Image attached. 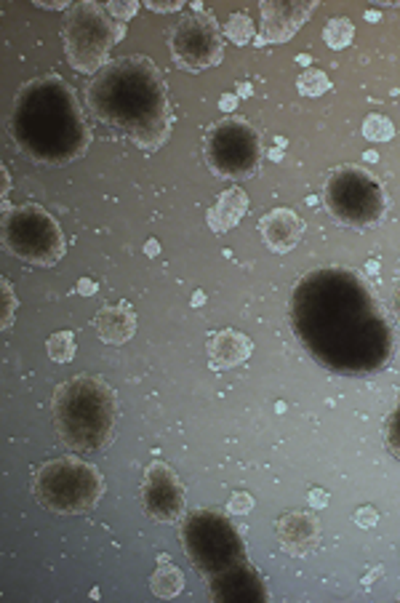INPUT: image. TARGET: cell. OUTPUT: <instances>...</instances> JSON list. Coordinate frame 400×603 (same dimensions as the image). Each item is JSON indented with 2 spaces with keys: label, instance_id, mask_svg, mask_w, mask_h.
<instances>
[{
  "label": "cell",
  "instance_id": "obj_30",
  "mask_svg": "<svg viewBox=\"0 0 400 603\" xmlns=\"http://www.w3.org/2000/svg\"><path fill=\"white\" fill-rule=\"evenodd\" d=\"M145 9H150L155 14H171V12H182L184 4H182V0H169V4H161V0H147Z\"/></svg>",
  "mask_w": 400,
  "mask_h": 603
},
{
  "label": "cell",
  "instance_id": "obj_22",
  "mask_svg": "<svg viewBox=\"0 0 400 603\" xmlns=\"http://www.w3.org/2000/svg\"><path fill=\"white\" fill-rule=\"evenodd\" d=\"M46 353L54 364H70L75 358V334L57 332L46 340Z\"/></svg>",
  "mask_w": 400,
  "mask_h": 603
},
{
  "label": "cell",
  "instance_id": "obj_41",
  "mask_svg": "<svg viewBox=\"0 0 400 603\" xmlns=\"http://www.w3.org/2000/svg\"><path fill=\"white\" fill-rule=\"evenodd\" d=\"M376 576H381V566H379V568H373V571H371V574H368V576L363 579V584H371V582H373Z\"/></svg>",
  "mask_w": 400,
  "mask_h": 603
},
{
  "label": "cell",
  "instance_id": "obj_18",
  "mask_svg": "<svg viewBox=\"0 0 400 603\" xmlns=\"http://www.w3.org/2000/svg\"><path fill=\"white\" fill-rule=\"evenodd\" d=\"M246 211H248V195H246V190L243 187H227L224 192H219L216 203L208 208L206 222H208V227L216 235H222V232L235 230L243 222Z\"/></svg>",
  "mask_w": 400,
  "mask_h": 603
},
{
  "label": "cell",
  "instance_id": "obj_29",
  "mask_svg": "<svg viewBox=\"0 0 400 603\" xmlns=\"http://www.w3.org/2000/svg\"><path fill=\"white\" fill-rule=\"evenodd\" d=\"M352 521H355L360 529H373V526L379 523V510H376V507H371V505H363V507H357V510H355Z\"/></svg>",
  "mask_w": 400,
  "mask_h": 603
},
{
  "label": "cell",
  "instance_id": "obj_38",
  "mask_svg": "<svg viewBox=\"0 0 400 603\" xmlns=\"http://www.w3.org/2000/svg\"><path fill=\"white\" fill-rule=\"evenodd\" d=\"M0 171H4V200H9V192H12V174H9L6 166L0 168Z\"/></svg>",
  "mask_w": 400,
  "mask_h": 603
},
{
  "label": "cell",
  "instance_id": "obj_40",
  "mask_svg": "<svg viewBox=\"0 0 400 603\" xmlns=\"http://www.w3.org/2000/svg\"><path fill=\"white\" fill-rule=\"evenodd\" d=\"M296 65L310 67V65H312V57H310V54H299V57H296Z\"/></svg>",
  "mask_w": 400,
  "mask_h": 603
},
{
  "label": "cell",
  "instance_id": "obj_15",
  "mask_svg": "<svg viewBox=\"0 0 400 603\" xmlns=\"http://www.w3.org/2000/svg\"><path fill=\"white\" fill-rule=\"evenodd\" d=\"M256 230L262 243L272 254H288L299 246L304 235V219L291 208H272L259 219Z\"/></svg>",
  "mask_w": 400,
  "mask_h": 603
},
{
  "label": "cell",
  "instance_id": "obj_31",
  "mask_svg": "<svg viewBox=\"0 0 400 603\" xmlns=\"http://www.w3.org/2000/svg\"><path fill=\"white\" fill-rule=\"evenodd\" d=\"M307 502H310L312 510H323V507H328V491L320 489V486H315V489H310Z\"/></svg>",
  "mask_w": 400,
  "mask_h": 603
},
{
  "label": "cell",
  "instance_id": "obj_19",
  "mask_svg": "<svg viewBox=\"0 0 400 603\" xmlns=\"http://www.w3.org/2000/svg\"><path fill=\"white\" fill-rule=\"evenodd\" d=\"M184 590V574L169 560H158V568L150 576V592L161 600H171Z\"/></svg>",
  "mask_w": 400,
  "mask_h": 603
},
{
  "label": "cell",
  "instance_id": "obj_42",
  "mask_svg": "<svg viewBox=\"0 0 400 603\" xmlns=\"http://www.w3.org/2000/svg\"><path fill=\"white\" fill-rule=\"evenodd\" d=\"M270 158H272V161H283V147H275V150H270Z\"/></svg>",
  "mask_w": 400,
  "mask_h": 603
},
{
  "label": "cell",
  "instance_id": "obj_37",
  "mask_svg": "<svg viewBox=\"0 0 400 603\" xmlns=\"http://www.w3.org/2000/svg\"><path fill=\"white\" fill-rule=\"evenodd\" d=\"M235 89H238V97H240V99H246V97H251V94H254V86H251L248 81H240Z\"/></svg>",
  "mask_w": 400,
  "mask_h": 603
},
{
  "label": "cell",
  "instance_id": "obj_35",
  "mask_svg": "<svg viewBox=\"0 0 400 603\" xmlns=\"http://www.w3.org/2000/svg\"><path fill=\"white\" fill-rule=\"evenodd\" d=\"M389 305H392V316H395V321H397V326H400V283H397V286L392 288Z\"/></svg>",
  "mask_w": 400,
  "mask_h": 603
},
{
  "label": "cell",
  "instance_id": "obj_12",
  "mask_svg": "<svg viewBox=\"0 0 400 603\" xmlns=\"http://www.w3.org/2000/svg\"><path fill=\"white\" fill-rule=\"evenodd\" d=\"M318 4H272V0H262V33L256 35V46H270V43H286L291 41L304 22L312 17Z\"/></svg>",
  "mask_w": 400,
  "mask_h": 603
},
{
  "label": "cell",
  "instance_id": "obj_17",
  "mask_svg": "<svg viewBox=\"0 0 400 603\" xmlns=\"http://www.w3.org/2000/svg\"><path fill=\"white\" fill-rule=\"evenodd\" d=\"M94 329L97 337L105 345H126L137 334V313L129 302H118V305H107L94 316Z\"/></svg>",
  "mask_w": 400,
  "mask_h": 603
},
{
  "label": "cell",
  "instance_id": "obj_43",
  "mask_svg": "<svg viewBox=\"0 0 400 603\" xmlns=\"http://www.w3.org/2000/svg\"><path fill=\"white\" fill-rule=\"evenodd\" d=\"M365 270H368L371 275H376V272H379V262H376V259H371V262L365 264Z\"/></svg>",
  "mask_w": 400,
  "mask_h": 603
},
{
  "label": "cell",
  "instance_id": "obj_13",
  "mask_svg": "<svg viewBox=\"0 0 400 603\" xmlns=\"http://www.w3.org/2000/svg\"><path fill=\"white\" fill-rule=\"evenodd\" d=\"M208 598L211 600H267L270 590L259 576V571L248 566V560H243L230 571L208 579Z\"/></svg>",
  "mask_w": 400,
  "mask_h": 603
},
{
  "label": "cell",
  "instance_id": "obj_26",
  "mask_svg": "<svg viewBox=\"0 0 400 603\" xmlns=\"http://www.w3.org/2000/svg\"><path fill=\"white\" fill-rule=\"evenodd\" d=\"M139 0H110V4L105 6L107 9V14L115 20V22H121V25H126L131 17H137V12H139Z\"/></svg>",
  "mask_w": 400,
  "mask_h": 603
},
{
  "label": "cell",
  "instance_id": "obj_10",
  "mask_svg": "<svg viewBox=\"0 0 400 603\" xmlns=\"http://www.w3.org/2000/svg\"><path fill=\"white\" fill-rule=\"evenodd\" d=\"M169 46H171L174 65L184 73L211 70L224 57L222 33L211 12L182 17L169 35Z\"/></svg>",
  "mask_w": 400,
  "mask_h": 603
},
{
  "label": "cell",
  "instance_id": "obj_24",
  "mask_svg": "<svg viewBox=\"0 0 400 603\" xmlns=\"http://www.w3.org/2000/svg\"><path fill=\"white\" fill-rule=\"evenodd\" d=\"M363 137L368 139V142H389L392 137H395V126H392V121L387 118V115H379V113H371V115H365V121H363Z\"/></svg>",
  "mask_w": 400,
  "mask_h": 603
},
{
  "label": "cell",
  "instance_id": "obj_36",
  "mask_svg": "<svg viewBox=\"0 0 400 603\" xmlns=\"http://www.w3.org/2000/svg\"><path fill=\"white\" fill-rule=\"evenodd\" d=\"M161 254V243L155 240V238H150L147 243H145V256H150V259H155Z\"/></svg>",
  "mask_w": 400,
  "mask_h": 603
},
{
  "label": "cell",
  "instance_id": "obj_39",
  "mask_svg": "<svg viewBox=\"0 0 400 603\" xmlns=\"http://www.w3.org/2000/svg\"><path fill=\"white\" fill-rule=\"evenodd\" d=\"M203 302H206V291H195L192 294V308H200Z\"/></svg>",
  "mask_w": 400,
  "mask_h": 603
},
{
  "label": "cell",
  "instance_id": "obj_8",
  "mask_svg": "<svg viewBox=\"0 0 400 603\" xmlns=\"http://www.w3.org/2000/svg\"><path fill=\"white\" fill-rule=\"evenodd\" d=\"M62 43L67 62L75 73L97 75L105 65H110V51L121 43L118 41V22L107 14L102 4L94 0H81L65 17Z\"/></svg>",
  "mask_w": 400,
  "mask_h": 603
},
{
  "label": "cell",
  "instance_id": "obj_5",
  "mask_svg": "<svg viewBox=\"0 0 400 603\" xmlns=\"http://www.w3.org/2000/svg\"><path fill=\"white\" fill-rule=\"evenodd\" d=\"M4 248L33 267H54L67 254L62 224L38 203L4 200Z\"/></svg>",
  "mask_w": 400,
  "mask_h": 603
},
{
  "label": "cell",
  "instance_id": "obj_3",
  "mask_svg": "<svg viewBox=\"0 0 400 603\" xmlns=\"http://www.w3.org/2000/svg\"><path fill=\"white\" fill-rule=\"evenodd\" d=\"M51 417L59 441L78 454L105 451L118 427V395L107 380L78 374L65 380L51 395Z\"/></svg>",
  "mask_w": 400,
  "mask_h": 603
},
{
  "label": "cell",
  "instance_id": "obj_23",
  "mask_svg": "<svg viewBox=\"0 0 400 603\" xmlns=\"http://www.w3.org/2000/svg\"><path fill=\"white\" fill-rule=\"evenodd\" d=\"M296 89H299L302 97H323V94L331 91V78H328L323 70L310 67V70H304V73L296 78Z\"/></svg>",
  "mask_w": 400,
  "mask_h": 603
},
{
  "label": "cell",
  "instance_id": "obj_9",
  "mask_svg": "<svg viewBox=\"0 0 400 603\" xmlns=\"http://www.w3.org/2000/svg\"><path fill=\"white\" fill-rule=\"evenodd\" d=\"M203 158L219 179H251L262 168V137L246 118L227 115L208 126Z\"/></svg>",
  "mask_w": 400,
  "mask_h": 603
},
{
  "label": "cell",
  "instance_id": "obj_34",
  "mask_svg": "<svg viewBox=\"0 0 400 603\" xmlns=\"http://www.w3.org/2000/svg\"><path fill=\"white\" fill-rule=\"evenodd\" d=\"M238 99H240L238 94H230V91H227V94H222V97H219V110L232 113V110L238 107Z\"/></svg>",
  "mask_w": 400,
  "mask_h": 603
},
{
  "label": "cell",
  "instance_id": "obj_33",
  "mask_svg": "<svg viewBox=\"0 0 400 603\" xmlns=\"http://www.w3.org/2000/svg\"><path fill=\"white\" fill-rule=\"evenodd\" d=\"M38 9H49V12H70L73 6L67 4V0H38L35 4Z\"/></svg>",
  "mask_w": 400,
  "mask_h": 603
},
{
  "label": "cell",
  "instance_id": "obj_2",
  "mask_svg": "<svg viewBox=\"0 0 400 603\" xmlns=\"http://www.w3.org/2000/svg\"><path fill=\"white\" fill-rule=\"evenodd\" d=\"M9 137L25 158L41 166H67L83 158L91 145L78 94L59 75L35 78L17 91Z\"/></svg>",
  "mask_w": 400,
  "mask_h": 603
},
{
  "label": "cell",
  "instance_id": "obj_28",
  "mask_svg": "<svg viewBox=\"0 0 400 603\" xmlns=\"http://www.w3.org/2000/svg\"><path fill=\"white\" fill-rule=\"evenodd\" d=\"M254 497L248 494V491H235L232 497H230V502H227V513L230 515H248L251 510H254Z\"/></svg>",
  "mask_w": 400,
  "mask_h": 603
},
{
  "label": "cell",
  "instance_id": "obj_11",
  "mask_svg": "<svg viewBox=\"0 0 400 603\" xmlns=\"http://www.w3.org/2000/svg\"><path fill=\"white\" fill-rule=\"evenodd\" d=\"M142 507L155 523H179L187 515L184 483L166 462H150L142 481Z\"/></svg>",
  "mask_w": 400,
  "mask_h": 603
},
{
  "label": "cell",
  "instance_id": "obj_6",
  "mask_svg": "<svg viewBox=\"0 0 400 603\" xmlns=\"http://www.w3.org/2000/svg\"><path fill=\"white\" fill-rule=\"evenodd\" d=\"M323 203L333 216V222L352 230H365L379 224L389 206L384 184L368 168H360L352 163L339 166L325 176Z\"/></svg>",
  "mask_w": 400,
  "mask_h": 603
},
{
  "label": "cell",
  "instance_id": "obj_25",
  "mask_svg": "<svg viewBox=\"0 0 400 603\" xmlns=\"http://www.w3.org/2000/svg\"><path fill=\"white\" fill-rule=\"evenodd\" d=\"M384 443H387L389 454L395 459H400V403H397V409L389 414V419L384 425Z\"/></svg>",
  "mask_w": 400,
  "mask_h": 603
},
{
  "label": "cell",
  "instance_id": "obj_7",
  "mask_svg": "<svg viewBox=\"0 0 400 603\" xmlns=\"http://www.w3.org/2000/svg\"><path fill=\"white\" fill-rule=\"evenodd\" d=\"M179 539L182 550L206 579H214L246 560V544L238 529L216 510H195L184 515Z\"/></svg>",
  "mask_w": 400,
  "mask_h": 603
},
{
  "label": "cell",
  "instance_id": "obj_1",
  "mask_svg": "<svg viewBox=\"0 0 400 603\" xmlns=\"http://www.w3.org/2000/svg\"><path fill=\"white\" fill-rule=\"evenodd\" d=\"M86 110L139 150H161L174 126L169 83L145 54L118 57L86 83Z\"/></svg>",
  "mask_w": 400,
  "mask_h": 603
},
{
  "label": "cell",
  "instance_id": "obj_21",
  "mask_svg": "<svg viewBox=\"0 0 400 603\" xmlns=\"http://www.w3.org/2000/svg\"><path fill=\"white\" fill-rule=\"evenodd\" d=\"M224 35L235 46H248L251 41H256V27H254V22H251L248 14L235 12V14H230L227 25H224Z\"/></svg>",
  "mask_w": 400,
  "mask_h": 603
},
{
  "label": "cell",
  "instance_id": "obj_14",
  "mask_svg": "<svg viewBox=\"0 0 400 603\" xmlns=\"http://www.w3.org/2000/svg\"><path fill=\"white\" fill-rule=\"evenodd\" d=\"M275 534H278L283 552H288L294 558H307L320 544V521H318V515H312L307 510H291L278 518Z\"/></svg>",
  "mask_w": 400,
  "mask_h": 603
},
{
  "label": "cell",
  "instance_id": "obj_27",
  "mask_svg": "<svg viewBox=\"0 0 400 603\" xmlns=\"http://www.w3.org/2000/svg\"><path fill=\"white\" fill-rule=\"evenodd\" d=\"M0 291H4V332L12 326V321H14V310H17V294H14V286H12V280H6L4 278V283H0Z\"/></svg>",
  "mask_w": 400,
  "mask_h": 603
},
{
  "label": "cell",
  "instance_id": "obj_44",
  "mask_svg": "<svg viewBox=\"0 0 400 603\" xmlns=\"http://www.w3.org/2000/svg\"><path fill=\"white\" fill-rule=\"evenodd\" d=\"M365 20H368V22H376V20H379V12H365Z\"/></svg>",
  "mask_w": 400,
  "mask_h": 603
},
{
  "label": "cell",
  "instance_id": "obj_20",
  "mask_svg": "<svg viewBox=\"0 0 400 603\" xmlns=\"http://www.w3.org/2000/svg\"><path fill=\"white\" fill-rule=\"evenodd\" d=\"M355 38V25L347 20V17H336V20H328V25L323 27V41L328 49L333 51H341L352 43Z\"/></svg>",
  "mask_w": 400,
  "mask_h": 603
},
{
  "label": "cell",
  "instance_id": "obj_16",
  "mask_svg": "<svg viewBox=\"0 0 400 603\" xmlns=\"http://www.w3.org/2000/svg\"><path fill=\"white\" fill-rule=\"evenodd\" d=\"M254 353L251 337L235 329H222L208 340V364L214 372H227L246 364Z\"/></svg>",
  "mask_w": 400,
  "mask_h": 603
},
{
  "label": "cell",
  "instance_id": "obj_32",
  "mask_svg": "<svg viewBox=\"0 0 400 603\" xmlns=\"http://www.w3.org/2000/svg\"><path fill=\"white\" fill-rule=\"evenodd\" d=\"M75 291H78L81 296H94V294L99 291V283H97L94 278H81L78 286H75Z\"/></svg>",
  "mask_w": 400,
  "mask_h": 603
},
{
  "label": "cell",
  "instance_id": "obj_4",
  "mask_svg": "<svg viewBox=\"0 0 400 603\" xmlns=\"http://www.w3.org/2000/svg\"><path fill=\"white\" fill-rule=\"evenodd\" d=\"M105 489L107 483L99 467L75 454L49 459L33 473V494L54 515H83L94 510Z\"/></svg>",
  "mask_w": 400,
  "mask_h": 603
}]
</instances>
